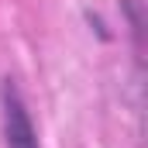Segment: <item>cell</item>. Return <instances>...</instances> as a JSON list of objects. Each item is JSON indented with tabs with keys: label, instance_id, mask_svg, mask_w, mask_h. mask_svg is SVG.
I'll return each mask as SVG.
<instances>
[{
	"label": "cell",
	"instance_id": "1",
	"mask_svg": "<svg viewBox=\"0 0 148 148\" xmlns=\"http://www.w3.org/2000/svg\"><path fill=\"white\" fill-rule=\"evenodd\" d=\"M0 107H3V141L7 148H41L35 134V124L28 117V107L17 93V86L7 79L3 93H0Z\"/></svg>",
	"mask_w": 148,
	"mask_h": 148
}]
</instances>
